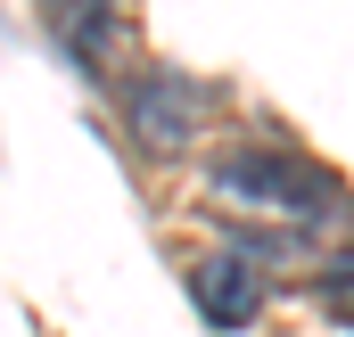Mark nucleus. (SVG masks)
<instances>
[{"label":"nucleus","mask_w":354,"mask_h":337,"mask_svg":"<svg viewBox=\"0 0 354 337\" xmlns=\"http://www.w3.org/2000/svg\"><path fill=\"white\" fill-rule=\"evenodd\" d=\"M206 198L256 231H288V239H322L346 222V181L297 148H239L206 173Z\"/></svg>","instance_id":"1"},{"label":"nucleus","mask_w":354,"mask_h":337,"mask_svg":"<svg viewBox=\"0 0 354 337\" xmlns=\"http://www.w3.org/2000/svg\"><path fill=\"white\" fill-rule=\"evenodd\" d=\"M189 296H198V313H206V329L214 337H239L264 321L272 305V247L264 239H214V247L189 263Z\"/></svg>","instance_id":"2"},{"label":"nucleus","mask_w":354,"mask_h":337,"mask_svg":"<svg viewBox=\"0 0 354 337\" xmlns=\"http://www.w3.org/2000/svg\"><path fill=\"white\" fill-rule=\"evenodd\" d=\"M206 115H214V90L198 83V75H181V66H149V75L132 83V132H140V148H157V157H181V148L206 132Z\"/></svg>","instance_id":"3"},{"label":"nucleus","mask_w":354,"mask_h":337,"mask_svg":"<svg viewBox=\"0 0 354 337\" xmlns=\"http://www.w3.org/2000/svg\"><path fill=\"white\" fill-rule=\"evenodd\" d=\"M41 17L66 41V58H83V66H107L115 41H124V8L115 0H41Z\"/></svg>","instance_id":"4"},{"label":"nucleus","mask_w":354,"mask_h":337,"mask_svg":"<svg viewBox=\"0 0 354 337\" xmlns=\"http://www.w3.org/2000/svg\"><path fill=\"white\" fill-rule=\"evenodd\" d=\"M313 296H322V313H330V321H346V329H354V239L313 271Z\"/></svg>","instance_id":"5"}]
</instances>
